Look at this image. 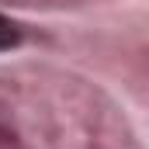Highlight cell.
<instances>
[{"label":"cell","mask_w":149,"mask_h":149,"mask_svg":"<svg viewBox=\"0 0 149 149\" xmlns=\"http://www.w3.org/2000/svg\"><path fill=\"white\" fill-rule=\"evenodd\" d=\"M10 45H17V28H14L7 17H0V52L10 49Z\"/></svg>","instance_id":"6da1fadb"}]
</instances>
